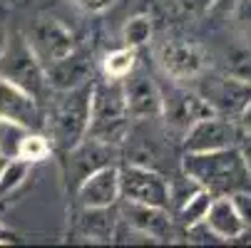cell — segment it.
Here are the masks:
<instances>
[{
    "mask_svg": "<svg viewBox=\"0 0 251 248\" xmlns=\"http://www.w3.org/2000/svg\"><path fill=\"white\" fill-rule=\"evenodd\" d=\"M182 174H187L214 196H231L234 191L251 189V169L239 147L214 152H184Z\"/></svg>",
    "mask_w": 251,
    "mask_h": 248,
    "instance_id": "obj_1",
    "label": "cell"
},
{
    "mask_svg": "<svg viewBox=\"0 0 251 248\" xmlns=\"http://www.w3.org/2000/svg\"><path fill=\"white\" fill-rule=\"evenodd\" d=\"M50 94L52 99H50V110L45 114V129L50 132L52 144L67 152L87 136L92 82L67 90V92H50Z\"/></svg>",
    "mask_w": 251,
    "mask_h": 248,
    "instance_id": "obj_2",
    "label": "cell"
},
{
    "mask_svg": "<svg viewBox=\"0 0 251 248\" xmlns=\"http://www.w3.org/2000/svg\"><path fill=\"white\" fill-rule=\"evenodd\" d=\"M129 112L122 94L120 80H100L92 82V102H90V127L87 136H95L107 144L122 147L129 139Z\"/></svg>",
    "mask_w": 251,
    "mask_h": 248,
    "instance_id": "obj_3",
    "label": "cell"
},
{
    "mask_svg": "<svg viewBox=\"0 0 251 248\" xmlns=\"http://www.w3.org/2000/svg\"><path fill=\"white\" fill-rule=\"evenodd\" d=\"M0 80H5L27 94H32L38 102H43L50 94L48 80H45V65L30 47L23 32H13L8 47L0 55Z\"/></svg>",
    "mask_w": 251,
    "mask_h": 248,
    "instance_id": "obj_4",
    "label": "cell"
},
{
    "mask_svg": "<svg viewBox=\"0 0 251 248\" xmlns=\"http://www.w3.org/2000/svg\"><path fill=\"white\" fill-rule=\"evenodd\" d=\"M159 94H162V117L164 124L176 132V134H187L199 119L217 114L209 102L187 82H176L164 77V82H159Z\"/></svg>",
    "mask_w": 251,
    "mask_h": 248,
    "instance_id": "obj_5",
    "label": "cell"
},
{
    "mask_svg": "<svg viewBox=\"0 0 251 248\" xmlns=\"http://www.w3.org/2000/svg\"><path fill=\"white\" fill-rule=\"evenodd\" d=\"M120 196H122V201L172 208L169 206L172 203L169 179L162 176L157 169H152L147 164H137V161L120 166Z\"/></svg>",
    "mask_w": 251,
    "mask_h": 248,
    "instance_id": "obj_6",
    "label": "cell"
},
{
    "mask_svg": "<svg viewBox=\"0 0 251 248\" xmlns=\"http://www.w3.org/2000/svg\"><path fill=\"white\" fill-rule=\"evenodd\" d=\"M194 82H199V87H194V90L222 117H239V112L251 99V82L241 80L236 75H229V72L226 75H206V69H204Z\"/></svg>",
    "mask_w": 251,
    "mask_h": 248,
    "instance_id": "obj_7",
    "label": "cell"
},
{
    "mask_svg": "<svg viewBox=\"0 0 251 248\" xmlns=\"http://www.w3.org/2000/svg\"><path fill=\"white\" fill-rule=\"evenodd\" d=\"M162 75L176 82H194L206 69V55L189 40H167L154 52Z\"/></svg>",
    "mask_w": 251,
    "mask_h": 248,
    "instance_id": "obj_8",
    "label": "cell"
},
{
    "mask_svg": "<svg viewBox=\"0 0 251 248\" xmlns=\"http://www.w3.org/2000/svg\"><path fill=\"white\" fill-rule=\"evenodd\" d=\"M122 82V94L132 122H150L162 117V94H159V82L145 72V69H132V72L120 80Z\"/></svg>",
    "mask_w": 251,
    "mask_h": 248,
    "instance_id": "obj_9",
    "label": "cell"
},
{
    "mask_svg": "<svg viewBox=\"0 0 251 248\" xmlns=\"http://www.w3.org/2000/svg\"><path fill=\"white\" fill-rule=\"evenodd\" d=\"M244 129L239 122L211 114L199 119L187 134H184V152H214V149H226V147H239Z\"/></svg>",
    "mask_w": 251,
    "mask_h": 248,
    "instance_id": "obj_10",
    "label": "cell"
},
{
    "mask_svg": "<svg viewBox=\"0 0 251 248\" xmlns=\"http://www.w3.org/2000/svg\"><path fill=\"white\" fill-rule=\"evenodd\" d=\"M30 47L35 50V55L40 57L43 65L52 62V60H60L65 55H70L73 50H77L75 45V35L67 25H62L57 18H50V15H43L35 20L30 35H25Z\"/></svg>",
    "mask_w": 251,
    "mask_h": 248,
    "instance_id": "obj_11",
    "label": "cell"
},
{
    "mask_svg": "<svg viewBox=\"0 0 251 248\" xmlns=\"http://www.w3.org/2000/svg\"><path fill=\"white\" fill-rule=\"evenodd\" d=\"M120 219L134 231H139L142 236H147L152 243L174 241V221H172L169 208L125 201L120 208Z\"/></svg>",
    "mask_w": 251,
    "mask_h": 248,
    "instance_id": "obj_12",
    "label": "cell"
},
{
    "mask_svg": "<svg viewBox=\"0 0 251 248\" xmlns=\"http://www.w3.org/2000/svg\"><path fill=\"white\" fill-rule=\"evenodd\" d=\"M65 154H67V176H73L75 184H80L92 171H97L107 164H115V159L120 157V147L100 141L95 136H85Z\"/></svg>",
    "mask_w": 251,
    "mask_h": 248,
    "instance_id": "obj_13",
    "label": "cell"
},
{
    "mask_svg": "<svg viewBox=\"0 0 251 248\" xmlns=\"http://www.w3.org/2000/svg\"><path fill=\"white\" fill-rule=\"evenodd\" d=\"M0 117L13 119L27 129L43 132L45 129V112L40 107V102L25 90L0 80Z\"/></svg>",
    "mask_w": 251,
    "mask_h": 248,
    "instance_id": "obj_14",
    "label": "cell"
},
{
    "mask_svg": "<svg viewBox=\"0 0 251 248\" xmlns=\"http://www.w3.org/2000/svg\"><path fill=\"white\" fill-rule=\"evenodd\" d=\"M45 80L50 92H67L92 82V62L85 52L73 50L70 55L45 65Z\"/></svg>",
    "mask_w": 251,
    "mask_h": 248,
    "instance_id": "obj_15",
    "label": "cell"
},
{
    "mask_svg": "<svg viewBox=\"0 0 251 248\" xmlns=\"http://www.w3.org/2000/svg\"><path fill=\"white\" fill-rule=\"evenodd\" d=\"M77 201L82 206H115L120 201V166L107 164L77 184Z\"/></svg>",
    "mask_w": 251,
    "mask_h": 248,
    "instance_id": "obj_16",
    "label": "cell"
},
{
    "mask_svg": "<svg viewBox=\"0 0 251 248\" xmlns=\"http://www.w3.org/2000/svg\"><path fill=\"white\" fill-rule=\"evenodd\" d=\"M117 224H120V211H115V206H82L77 216L80 236L92 243L115 241Z\"/></svg>",
    "mask_w": 251,
    "mask_h": 248,
    "instance_id": "obj_17",
    "label": "cell"
},
{
    "mask_svg": "<svg viewBox=\"0 0 251 248\" xmlns=\"http://www.w3.org/2000/svg\"><path fill=\"white\" fill-rule=\"evenodd\" d=\"M204 221L209 224V228L214 233L224 238V243L236 241L246 231V224L241 221V216H239V211H236L231 196H214Z\"/></svg>",
    "mask_w": 251,
    "mask_h": 248,
    "instance_id": "obj_18",
    "label": "cell"
},
{
    "mask_svg": "<svg viewBox=\"0 0 251 248\" xmlns=\"http://www.w3.org/2000/svg\"><path fill=\"white\" fill-rule=\"evenodd\" d=\"M32 164L23 161V159H5L3 169H0V203H5L10 196H15L25 181L30 179Z\"/></svg>",
    "mask_w": 251,
    "mask_h": 248,
    "instance_id": "obj_19",
    "label": "cell"
},
{
    "mask_svg": "<svg viewBox=\"0 0 251 248\" xmlns=\"http://www.w3.org/2000/svg\"><path fill=\"white\" fill-rule=\"evenodd\" d=\"M211 199H214V194L199 186L189 199H184L182 203L176 206V224L184 226V228H189V226L204 221V219H206V211H209V206H211Z\"/></svg>",
    "mask_w": 251,
    "mask_h": 248,
    "instance_id": "obj_20",
    "label": "cell"
},
{
    "mask_svg": "<svg viewBox=\"0 0 251 248\" xmlns=\"http://www.w3.org/2000/svg\"><path fill=\"white\" fill-rule=\"evenodd\" d=\"M50 154H52V141H50V136H48L45 132L30 129V132L23 136V141H20L15 159H23V161H27V164H38V161L50 159Z\"/></svg>",
    "mask_w": 251,
    "mask_h": 248,
    "instance_id": "obj_21",
    "label": "cell"
},
{
    "mask_svg": "<svg viewBox=\"0 0 251 248\" xmlns=\"http://www.w3.org/2000/svg\"><path fill=\"white\" fill-rule=\"evenodd\" d=\"M137 67V50L134 47H120L107 52L102 60V75L107 80H125L132 69Z\"/></svg>",
    "mask_w": 251,
    "mask_h": 248,
    "instance_id": "obj_22",
    "label": "cell"
},
{
    "mask_svg": "<svg viewBox=\"0 0 251 248\" xmlns=\"http://www.w3.org/2000/svg\"><path fill=\"white\" fill-rule=\"evenodd\" d=\"M152 32H154V25H152V18L147 13H139V15H132L125 27H122V43L127 47H145L152 43Z\"/></svg>",
    "mask_w": 251,
    "mask_h": 248,
    "instance_id": "obj_23",
    "label": "cell"
},
{
    "mask_svg": "<svg viewBox=\"0 0 251 248\" xmlns=\"http://www.w3.org/2000/svg\"><path fill=\"white\" fill-rule=\"evenodd\" d=\"M30 129L13 122V119H3L0 117V157L3 159H15L18 154V147H20V141L23 136L27 134Z\"/></svg>",
    "mask_w": 251,
    "mask_h": 248,
    "instance_id": "obj_24",
    "label": "cell"
},
{
    "mask_svg": "<svg viewBox=\"0 0 251 248\" xmlns=\"http://www.w3.org/2000/svg\"><path fill=\"white\" fill-rule=\"evenodd\" d=\"M187 241H189V243H199V246H206V243H224V238L214 233L206 221H199V224L189 226V228H187Z\"/></svg>",
    "mask_w": 251,
    "mask_h": 248,
    "instance_id": "obj_25",
    "label": "cell"
},
{
    "mask_svg": "<svg viewBox=\"0 0 251 248\" xmlns=\"http://www.w3.org/2000/svg\"><path fill=\"white\" fill-rule=\"evenodd\" d=\"M231 201H234V206H236V211H239L241 221L246 224V228H251V191H249V189L234 191V194H231Z\"/></svg>",
    "mask_w": 251,
    "mask_h": 248,
    "instance_id": "obj_26",
    "label": "cell"
},
{
    "mask_svg": "<svg viewBox=\"0 0 251 248\" xmlns=\"http://www.w3.org/2000/svg\"><path fill=\"white\" fill-rule=\"evenodd\" d=\"M234 20L244 32H251V0H239L234 8Z\"/></svg>",
    "mask_w": 251,
    "mask_h": 248,
    "instance_id": "obj_27",
    "label": "cell"
},
{
    "mask_svg": "<svg viewBox=\"0 0 251 248\" xmlns=\"http://www.w3.org/2000/svg\"><path fill=\"white\" fill-rule=\"evenodd\" d=\"M73 3L85 10V13H92V15H100V13H107L112 5H115V0H73Z\"/></svg>",
    "mask_w": 251,
    "mask_h": 248,
    "instance_id": "obj_28",
    "label": "cell"
},
{
    "mask_svg": "<svg viewBox=\"0 0 251 248\" xmlns=\"http://www.w3.org/2000/svg\"><path fill=\"white\" fill-rule=\"evenodd\" d=\"M179 3V8H182L184 13H189V15H201L214 0H176Z\"/></svg>",
    "mask_w": 251,
    "mask_h": 248,
    "instance_id": "obj_29",
    "label": "cell"
},
{
    "mask_svg": "<svg viewBox=\"0 0 251 248\" xmlns=\"http://www.w3.org/2000/svg\"><path fill=\"white\" fill-rule=\"evenodd\" d=\"M236 122H239V127L246 132V134H251V99L246 102V107L239 112V117H236Z\"/></svg>",
    "mask_w": 251,
    "mask_h": 248,
    "instance_id": "obj_30",
    "label": "cell"
},
{
    "mask_svg": "<svg viewBox=\"0 0 251 248\" xmlns=\"http://www.w3.org/2000/svg\"><path fill=\"white\" fill-rule=\"evenodd\" d=\"M8 40H10V32H8V27H5V23L0 20V55H3V50L8 47Z\"/></svg>",
    "mask_w": 251,
    "mask_h": 248,
    "instance_id": "obj_31",
    "label": "cell"
},
{
    "mask_svg": "<svg viewBox=\"0 0 251 248\" xmlns=\"http://www.w3.org/2000/svg\"><path fill=\"white\" fill-rule=\"evenodd\" d=\"M8 241H13V233H10L3 224H0V243H8Z\"/></svg>",
    "mask_w": 251,
    "mask_h": 248,
    "instance_id": "obj_32",
    "label": "cell"
},
{
    "mask_svg": "<svg viewBox=\"0 0 251 248\" xmlns=\"http://www.w3.org/2000/svg\"><path fill=\"white\" fill-rule=\"evenodd\" d=\"M3 161H5V159H3V157H0V169H3Z\"/></svg>",
    "mask_w": 251,
    "mask_h": 248,
    "instance_id": "obj_33",
    "label": "cell"
}]
</instances>
